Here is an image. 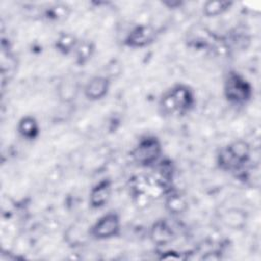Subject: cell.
Returning a JSON list of instances; mask_svg holds the SVG:
<instances>
[{
  "label": "cell",
  "instance_id": "1",
  "mask_svg": "<svg viewBox=\"0 0 261 261\" xmlns=\"http://www.w3.org/2000/svg\"><path fill=\"white\" fill-rule=\"evenodd\" d=\"M196 106L195 91L187 84L177 83L160 97L158 109L164 117H179L189 114Z\"/></svg>",
  "mask_w": 261,
  "mask_h": 261
},
{
  "label": "cell",
  "instance_id": "2",
  "mask_svg": "<svg viewBox=\"0 0 261 261\" xmlns=\"http://www.w3.org/2000/svg\"><path fill=\"white\" fill-rule=\"evenodd\" d=\"M251 145L243 140H234L222 146L215 158L217 167L225 172H239L244 170L251 161Z\"/></svg>",
  "mask_w": 261,
  "mask_h": 261
},
{
  "label": "cell",
  "instance_id": "3",
  "mask_svg": "<svg viewBox=\"0 0 261 261\" xmlns=\"http://www.w3.org/2000/svg\"><path fill=\"white\" fill-rule=\"evenodd\" d=\"M222 93L229 104L245 106L254 97V87L243 73L230 69L224 75Z\"/></svg>",
  "mask_w": 261,
  "mask_h": 261
},
{
  "label": "cell",
  "instance_id": "4",
  "mask_svg": "<svg viewBox=\"0 0 261 261\" xmlns=\"http://www.w3.org/2000/svg\"><path fill=\"white\" fill-rule=\"evenodd\" d=\"M162 142L157 136L151 134L142 136L130 150L133 162L144 168H153L162 159Z\"/></svg>",
  "mask_w": 261,
  "mask_h": 261
},
{
  "label": "cell",
  "instance_id": "5",
  "mask_svg": "<svg viewBox=\"0 0 261 261\" xmlns=\"http://www.w3.org/2000/svg\"><path fill=\"white\" fill-rule=\"evenodd\" d=\"M121 230L120 216L115 211L102 214L90 225V237L96 241H106L119 236Z\"/></svg>",
  "mask_w": 261,
  "mask_h": 261
},
{
  "label": "cell",
  "instance_id": "6",
  "mask_svg": "<svg viewBox=\"0 0 261 261\" xmlns=\"http://www.w3.org/2000/svg\"><path fill=\"white\" fill-rule=\"evenodd\" d=\"M158 36L157 30L149 23H140L129 30L123 39V45L132 49H143L153 44Z\"/></svg>",
  "mask_w": 261,
  "mask_h": 261
},
{
  "label": "cell",
  "instance_id": "7",
  "mask_svg": "<svg viewBox=\"0 0 261 261\" xmlns=\"http://www.w3.org/2000/svg\"><path fill=\"white\" fill-rule=\"evenodd\" d=\"M113 182L109 177H104L97 181L89 192V206L94 210L105 207L112 195Z\"/></svg>",
  "mask_w": 261,
  "mask_h": 261
},
{
  "label": "cell",
  "instance_id": "8",
  "mask_svg": "<svg viewBox=\"0 0 261 261\" xmlns=\"http://www.w3.org/2000/svg\"><path fill=\"white\" fill-rule=\"evenodd\" d=\"M111 87V80L107 75L92 76L84 86L83 93L87 100L97 102L103 100L109 93Z\"/></svg>",
  "mask_w": 261,
  "mask_h": 261
},
{
  "label": "cell",
  "instance_id": "9",
  "mask_svg": "<svg viewBox=\"0 0 261 261\" xmlns=\"http://www.w3.org/2000/svg\"><path fill=\"white\" fill-rule=\"evenodd\" d=\"M150 240L158 247L169 245L175 238L174 230L166 219H157L150 227Z\"/></svg>",
  "mask_w": 261,
  "mask_h": 261
},
{
  "label": "cell",
  "instance_id": "10",
  "mask_svg": "<svg viewBox=\"0 0 261 261\" xmlns=\"http://www.w3.org/2000/svg\"><path fill=\"white\" fill-rule=\"evenodd\" d=\"M164 206L169 214L179 216L187 212L189 202L182 193L170 189L164 194Z\"/></svg>",
  "mask_w": 261,
  "mask_h": 261
},
{
  "label": "cell",
  "instance_id": "11",
  "mask_svg": "<svg viewBox=\"0 0 261 261\" xmlns=\"http://www.w3.org/2000/svg\"><path fill=\"white\" fill-rule=\"evenodd\" d=\"M18 135L25 141H35L41 134V126L38 119L31 114L21 116L16 124Z\"/></svg>",
  "mask_w": 261,
  "mask_h": 261
},
{
  "label": "cell",
  "instance_id": "12",
  "mask_svg": "<svg viewBox=\"0 0 261 261\" xmlns=\"http://www.w3.org/2000/svg\"><path fill=\"white\" fill-rule=\"evenodd\" d=\"M95 52L96 45L93 41L89 39L80 40L72 54L74 57V63L80 67L86 66L93 58Z\"/></svg>",
  "mask_w": 261,
  "mask_h": 261
},
{
  "label": "cell",
  "instance_id": "13",
  "mask_svg": "<svg viewBox=\"0 0 261 261\" xmlns=\"http://www.w3.org/2000/svg\"><path fill=\"white\" fill-rule=\"evenodd\" d=\"M80 92V84L72 76H65L57 86V95L63 103H70L75 100Z\"/></svg>",
  "mask_w": 261,
  "mask_h": 261
},
{
  "label": "cell",
  "instance_id": "14",
  "mask_svg": "<svg viewBox=\"0 0 261 261\" xmlns=\"http://www.w3.org/2000/svg\"><path fill=\"white\" fill-rule=\"evenodd\" d=\"M79 39L75 35L69 32L60 33L54 41L55 50L61 55L73 54V51L79 43Z\"/></svg>",
  "mask_w": 261,
  "mask_h": 261
},
{
  "label": "cell",
  "instance_id": "15",
  "mask_svg": "<svg viewBox=\"0 0 261 261\" xmlns=\"http://www.w3.org/2000/svg\"><path fill=\"white\" fill-rule=\"evenodd\" d=\"M231 1H220V0H209L203 3L202 6V13L205 15V17L213 18L220 16L227 12L231 6Z\"/></svg>",
  "mask_w": 261,
  "mask_h": 261
},
{
  "label": "cell",
  "instance_id": "16",
  "mask_svg": "<svg viewBox=\"0 0 261 261\" xmlns=\"http://www.w3.org/2000/svg\"><path fill=\"white\" fill-rule=\"evenodd\" d=\"M90 226L84 228V226L79 224H72L69 226L65 232V241L67 244L73 247H77L83 245L87 239H91L90 237Z\"/></svg>",
  "mask_w": 261,
  "mask_h": 261
},
{
  "label": "cell",
  "instance_id": "17",
  "mask_svg": "<svg viewBox=\"0 0 261 261\" xmlns=\"http://www.w3.org/2000/svg\"><path fill=\"white\" fill-rule=\"evenodd\" d=\"M70 12L71 9L67 4L56 3L44 10V17L49 21H62L69 16Z\"/></svg>",
  "mask_w": 261,
  "mask_h": 261
}]
</instances>
